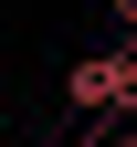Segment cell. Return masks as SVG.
<instances>
[{
    "label": "cell",
    "mask_w": 137,
    "mask_h": 147,
    "mask_svg": "<svg viewBox=\"0 0 137 147\" xmlns=\"http://www.w3.org/2000/svg\"><path fill=\"white\" fill-rule=\"evenodd\" d=\"M116 11H127V0H116Z\"/></svg>",
    "instance_id": "2"
},
{
    "label": "cell",
    "mask_w": 137,
    "mask_h": 147,
    "mask_svg": "<svg viewBox=\"0 0 137 147\" xmlns=\"http://www.w3.org/2000/svg\"><path fill=\"white\" fill-rule=\"evenodd\" d=\"M63 105L137 126V53H85V63H63Z\"/></svg>",
    "instance_id": "1"
}]
</instances>
